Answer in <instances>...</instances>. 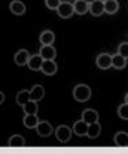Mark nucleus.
Masks as SVG:
<instances>
[{
  "label": "nucleus",
  "mask_w": 128,
  "mask_h": 154,
  "mask_svg": "<svg viewBox=\"0 0 128 154\" xmlns=\"http://www.w3.org/2000/svg\"><path fill=\"white\" fill-rule=\"evenodd\" d=\"M43 98H44V88H43L40 84H36V85H33V88L30 90V100L40 102Z\"/></svg>",
  "instance_id": "nucleus-17"
},
{
  "label": "nucleus",
  "mask_w": 128,
  "mask_h": 154,
  "mask_svg": "<svg viewBox=\"0 0 128 154\" xmlns=\"http://www.w3.org/2000/svg\"><path fill=\"white\" fill-rule=\"evenodd\" d=\"M0 98H2V99H0V102L3 103V100H4V94L3 92H0Z\"/></svg>",
  "instance_id": "nucleus-28"
},
{
  "label": "nucleus",
  "mask_w": 128,
  "mask_h": 154,
  "mask_svg": "<svg viewBox=\"0 0 128 154\" xmlns=\"http://www.w3.org/2000/svg\"><path fill=\"white\" fill-rule=\"evenodd\" d=\"M73 98L80 103H84L91 98V88L87 84H77L73 88Z\"/></svg>",
  "instance_id": "nucleus-1"
},
{
  "label": "nucleus",
  "mask_w": 128,
  "mask_h": 154,
  "mask_svg": "<svg viewBox=\"0 0 128 154\" xmlns=\"http://www.w3.org/2000/svg\"><path fill=\"white\" fill-rule=\"evenodd\" d=\"M101 129H102V127H101V124L98 121L92 122V124H88V132H87V136H88L90 139L98 138V136L101 135Z\"/></svg>",
  "instance_id": "nucleus-20"
},
{
  "label": "nucleus",
  "mask_w": 128,
  "mask_h": 154,
  "mask_svg": "<svg viewBox=\"0 0 128 154\" xmlns=\"http://www.w3.org/2000/svg\"><path fill=\"white\" fill-rule=\"evenodd\" d=\"M55 40V35L52 30L47 29V30H43L39 36V42L42 43V45H47V44H52Z\"/></svg>",
  "instance_id": "nucleus-15"
},
{
  "label": "nucleus",
  "mask_w": 128,
  "mask_h": 154,
  "mask_svg": "<svg viewBox=\"0 0 128 154\" xmlns=\"http://www.w3.org/2000/svg\"><path fill=\"white\" fill-rule=\"evenodd\" d=\"M73 132L77 136H87V132H88V124H87L84 120H79L73 124Z\"/></svg>",
  "instance_id": "nucleus-14"
},
{
  "label": "nucleus",
  "mask_w": 128,
  "mask_h": 154,
  "mask_svg": "<svg viewBox=\"0 0 128 154\" xmlns=\"http://www.w3.org/2000/svg\"><path fill=\"white\" fill-rule=\"evenodd\" d=\"M39 54L42 55L44 59H55V57H57V51H55V48L52 47V44L42 45Z\"/></svg>",
  "instance_id": "nucleus-12"
},
{
  "label": "nucleus",
  "mask_w": 128,
  "mask_h": 154,
  "mask_svg": "<svg viewBox=\"0 0 128 154\" xmlns=\"http://www.w3.org/2000/svg\"><path fill=\"white\" fill-rule=\"evenodd\" d=\"M119 8H120V4L117 0H108L105 3V13L109 14V15L116 14L119 11Z\"/></svg>",
  "instance_id": "nucleus-22"
},
{
  "label": "nucleus",
  "mask_w": 128,
  "mask_h": 154,
  "mask_svg": "<svg viewBox=\"0 0 128 154\" xmlns=\"http://www.w3.org/2000/svg\"><path fill=\"white\" fill-rule=\"evenodd\" d=\"M81 120H84L87 124H92V122H96L99 120V114L94 109H86L81 113Z\"/></svg>",
  "instance_id": "nucleus-9"
},
{
  "label": "nucleus",
  "mask_w": 128,
  "mask_h": 154,
  "mask_svg": "<svg viewBox=\"0 0 128 154\" xmlns=\"http://www.w3.org/2000/svg\"><path fill=\"white\" fill-rule=\"evenodd\" d=\"M29 59H30V54H29L28 50H19V51L15 52V55H14V62H15L18 66H25V65H28Z\"/></svg>",
  "instance_id": "nucleus-7"
},
{
  "label": "nucleus",
  "mask_w": 128,
  "mask_h": 154,
  "mask_svg": "<svg viewBox=\"0 0 128 154\" xmlns=\"http://www.w3.org/2000/svg\"><path fill=\"white\" fill-rule=\"evenodd\" d=\"M86 2H87V3H90V4H91V3H94L95 0H86Z\"/></svg>",
  "instance_id": "nucleus-29"
},
{
  "label": "nucleus",
  "mask_w": 128,
  "mask_h": 154,
  "mask_svg": "<svg viewBox=\"0 0 128 154\" xmlns=\"http://www.w3.org/2000/svg\"><path fill=\"white\" fill-rule=\"evenodd\" d=\"M72 132L73 129H70L67 125H58L57 128H55V138L58 139V142H61V143H66V142L70 140L72 138Z\"/></svg>",
  "instance_id": "nucleus-2"
},
{
  "label": "nucleus",
  "mask_w": 128,
  "mask_h": 154,
  "mask_svg": "<svg viewBox=\"0 0 128 154\" xmlns=\"http://www.w3.org/2000/svg\"><path fill=\"white\" fill-rule=\"evenodd\" d=\"M29 100H30V91H28V90L19 91V92L17 94V96H15L17 105H19L21 107H22L23 105H26Z\"/></svg>",
  "instance_id": "nucleus-19"
},
{
  "label": "nucleus",
  "mask_w": 128,
  "mask_h": 154,
  "mask_svg": "<svg viewBox=\"0 0 128 154\" xmlns=\"http://www.w3.org/2000/svg\"><path fill=\"white\" fill-rule=\"evenodd\" d=\"M57 14L61 17V18L67 19V18H70V17L73 15V14H76V13H74L73 4L69 3V2H62V3L59 4V7H58V10H57Z\"/></svg>",
  "instance_id": "nucleus-3"
},
{
  "label": "nucleus",
  "mask_w": 128,
  "mask_h": 154,
  "mask_svg": "<svg viewBox=\"0 0 128 154\" xmlns=\"http://www.w3.org/2000/svg\"><path fill=\"white\" fill-rule=\"evenodd\" d=\"M73 7L74 13L79 15H86L87 13H90V3H87L86 0H74Z\"/></svg>",
  "instance_id": "nucleus-10"
},
{
  "label": "nucleus",
  "mask_w": 128,
  "mask_h": 154,
  "mask_svg": "<svg viewBox=\"0 0 128 154\" xmlns=\"http://www.w3.org/2000/svg\"><path fill=\"white\" fill-rule=\"evenodd\" d=\"M90 13L92 17H101L105 13V3H102L99 0H95L94 3L90 4Z\"/></svg>",
  "instance_id": "nucleus-16"
},
{
  "label": "nucleus",
  "mask_w": 128,
  "mask_h": 154,
  "mask_svg": "<svg viewBox=\"0 0 128 154\" xmlns=\"http://www.w3.org/2000/svg\"><path fill=\"white\" fill-rule=\"evenodd\" d=\"M57 70H58V66L54 59H44L42 66V72L45 76H52V74L57 73Z\"/></svg>",
  "instance_id": "nucleus-8"
},
{
  "label": "nucleus",
  "mask_w": 128,
  "mask_h": 154,
  "mask_svg": "<svg viewBox=\"0 0 128 154\" xmlns=\"http://www.w3.org/2000/svg\"><path fill=\"white\" fill-rule=\"evenodd\" d=\"M43 62H44V58L40 54L30 55V59H29V62H28V67L33 72H39V70H42Z\"/></svg>",
  "instance_id": "nucleus-6"
},
{
  "label": "nucleus",
  "mask_w": 128,
  "mask_h": 154,
  "mask_svg": "<svg viewBox=\"0 0 128 154\" xmlns=\"http://www.w3.org/2000/svg\"><path fill=\"white\" fill-rule=\"evenodd\" d=\"M36 132H37L40 138H48V136H51L54 134L55 129L52 128V125L48 121H40L39 125L36 127Z\"/></svg>",
  "instance_id": "nucleus-5"
},
{
  "label": "nucleus",
  "mask_w": 128,
  "mask_h": 154,
  "mask_svg": "<svg viewBox=\"0 0 128 154\" xmlns=\"http://www.w3.org/2000/svg\"><path fill=\"white\" fill-rule=\"evenodd\" d=\"M23 125L28 129H36V127L39 125L40 120H39L37 114H25L23 116Z\"/></svg>",
  "instance_id": "nucleus-13"
},
{
  "label": "nucleus",
  "mask_w": 128,
  "mask_h": 154,
  "mask_svg": "<svg viewBox=\"0 0 128 154\" xmlns=\"http://www.w3.org/2000/svg\"><path fill=\"white\" fill-rule=\"evenodd\" d=\"M114 143L120 147H127L128 146V134L124 131H120L114 135Z\"/></svg>",
  "instance_id": "nucleus-21"
},
{
  "label": "nucleus",
  "mask_w": 128,
  "mask_h": 154,
  "mask_svg": "<svg viewBox=\"0 0 128 154\" xmlns=\"http://www.w3.org/2000/svg\"><path fill=\"white\" fill-rule=\"evenodd\" d=\"M44 3H45V7L50 10H55L57 11L58 7H59V4L62 3L61 0H44Z\"/></svg>",
  "instance_id": "nucleus-27"
},
{
  "label": "nucleus",
  "mask_w": 128,
  "mask_h": 154,
  "mask_svg": "<svg viewBox=\"0 0 128 154\" xmlns=\"http://www.w3.org/2000/svg\"><path fill=\"white\" fill-rule=\"evenodd\" d=\"M25 139L21 135H13L11 138L8 139V146L10 147H22L25 146Z\"/></svg>",
  "instance_id": "nucleus-23"
},
{
  "label": "nucleus",
  "mask_w": 128,
  "mask_h": 154,
  "mask_svg": "<svg viewBox=\"0 0 128 154\" xmlns=\"http://www.w3.org/2000/svg\"><path fill=\"white\" fill-rule=\"evenodd\" d=\"M125 102L128 103V94H127V95H125Z\"/></svg>",
  "instance_id": "nucleus-30"
},
{
  "label": "nucleus",
  "mask_w": 128,
  "mask_h": 154,
  "mask_svg": "<svg viewBox=\"0 0 128 154\" xmlns=\"http://www.w3.org/2000/svg\"><path fill=\"white\" fill-rule=\"evenodd\" d=\"M99 2H102V3H106V2H108V0H99Z\"/></svg>",
  "instance_id": "nucleus-31"
},
{
  "label": "nucleus",
  "mask_w": 128,
  "mask_h": 154,
  "mask_svg": "<svg viewBox=\"0 0 128 154\" xmlns=\"http://www.w3.org/2000/svg\"><path fill=\"white\" fill-rule=\"evenodd\" d=\"M39 102H35V100H29L26 105L22 106V109H23V113L25 114H37L39 112Z\"/></svg>",
  "instance_id": "nucleus-24"
},
{
  "label": "nucleus",
  "mask_w": 128,
  "mask_h": 154,
  "mask_svg": "<svg viewBox=\"0 0 128 154\" xmlns=\"http://www.w3.org/2000/svg\"><path fill=\"white\" fill-rule=\"evenodd\" d=\"M127 58H124L123 55L120 54H116V55H112V67L117 69V70H121L127 66Z\"/></svg>",
  "instance_id": "nucleus-18"
},
{
  "label": "nucleus",
  "mask_w": 128,
  "mask_h": 154,
  "mask_svg": "<svg viewBox=\"0 0 128 154\" xmlns=\"http://www.w3.org/2000/svg\"><path fill=\"white\" fill-rule=\"evenodd\" d=\"M117 114L121 120H128V103L124 102L123 105L119 106V109H117Z\"/></svg>",
  "instance_id": "nucleus-25"
},
{
  "label": "nucleus",
  "mask_w": 128,
  "mask_h": 154,
  "mask_svg": "<svg viewBox=\"0 0 128 154\" xmlns=\"http://www.w3.org/2000/svg\"><path fill=\"white\" fill-rule=\"evenodd\" d=\"M10 11H11L14 15H23L26 11V6L21 0H13V2L10 3Z\"/></svg>",
  "instance_id": "nucleus-11"
},
{
  "label": "nucleus",
  "mask_w": 128,
  "mask_h": 154,
  "mask_svg": "<svg viewBox=\"0 0 128 154\" xmlns=\"http://www.w3.org/2000/svg\"><path fill=\"white\" fill-rule=\"evenodd\" d=\"M117 54L123 55L124 58L128 59V42H124L119 45V48H117Z\"/></svg>",
  "instance_id": "nucleus-26"
},
{
  "label": "nucleus",
  "mask_w": 128,
  "mask_h": 154,
  "mask_svg": "<svg viewBox=\"0 0 128 154\" xmlns=\"http://www.w3.org/2000/svg\"><path fill=\"white\" fill-rule=\"evenodd\" d=\"M95 63L101 70H108L112 67V55L108 54V52H102L96 57Z\"/></svg>",
  "instance_id": "nucleus-4"
}]
</instances>
